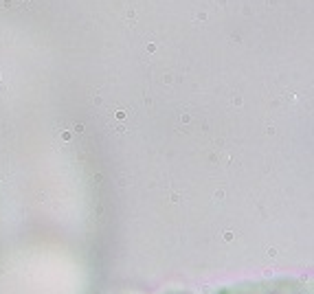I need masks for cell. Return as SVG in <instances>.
<instances>
[{
  "mask_svg": "<svg viewBox=\"0 0 314 294\" xmlns=\"http://www.w3.org/2000/svg\"><path fill=\"white\" fill-rule=\"evenodd\" d=\"M37 5V0H5L2 7L5 9H16V11H29Z\"/></svg>",
  "mask_w": 314,
  "mask_h": 294,
  "instance_id": "1",
  "label": "cell"
}]
</instances>
